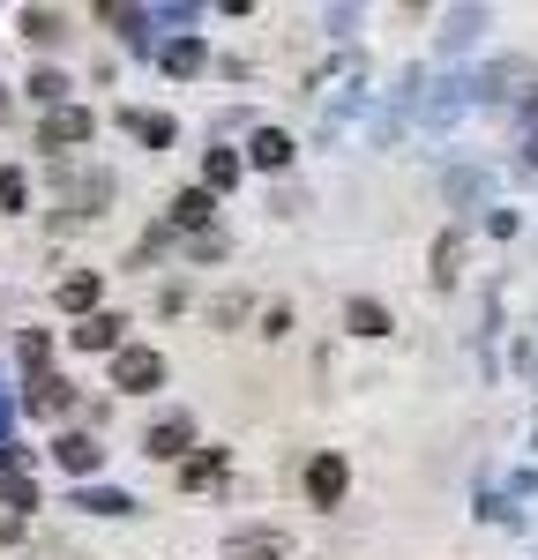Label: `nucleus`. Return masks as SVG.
Wrapping results in <instances>:
<instances>
[{
    "instance_id": "1",
    "label": "nucleus",
    "mask_w": 538,
    "mask_h": 560,
    "mask_svg": "<svg viewBox=\"0 0 538 560\" xmlns=\"http://www.w3.org/2000/svg\"><path fill=\"white\" fill-rule=\"evenodd\" d=\"M113 388H120V396H150V388H165V351H150V345L113 351Z\"/></svg>"
},
{
    "instance_id": "2",
    "label": "nucleus",
    "mask_w": 538,
    "mask_h": 560,
    "mask_svg": "<svg viewBox=\"0 0 538 560\" xmlns=\"http://www.w3.org/2000/svg\"><path fill=\"white\" fill-rule=\"evenodd\" d=\"M23 411L31 419H68V411H83V396L68 374H23Z\"/></svg>"
},
{
    "instance_id": "3",
    "label": "nucleus",
    "mask_w": 538,
    "mask_h": 560,
    "mask_svg": "<svg viewBox=\"0 0 538 560\" xmlns=\"http://www.w3.org/2000/svg\"><path fill=\"white\" fill-rule=\"evenodd\" d=\"M142 456H150V464H187V456H195V419H187V411L150 419V433H142Z\"/></svg>"
},
{
    "instance_id": "4",
    "label": "nucleus",
    "mask_w": 538,
    "mask_h": 560,
    "mask_svg": "<svg viewBox=\"0 0 538 560\" xmlns=\"http://www.w3.org/2000/svg\"><path fill=\"white\" fill-rule=\"evenodd\" d=\"M344 493H352V464H344L337 448L307 456V501L314 509H344Z\"/></svg>"
},
{
    "instance_id": "5",
    "label": "nucleus",
    "mask_w": 538,
    "mask_h": 560,
    "mask_svg": "<svg viewBox=\"0 0 538 560\" xmlns=\"http://www.w3.org/2000/svg\"><path fill=\"white\" fill-rule=\"evenodd\" d=\"M90 135H97V113H83V105L38 113V150H83Z\"/></svg>"
},
{
    "instance_id": "6",
    "label": "nucleus",
    "mask_w": 538,
    "mask_h": 560,
    "mask_svg": "<svg viewBox=\"0 0 538 560\" xmlns=\"http://www.w3.org/2000/svg\"><path fill=\"white\" fill-rule=\"evenodd\" d=\"M52 464L68 478H97L105 471V441H97V433H60V441H52Z\"/></svg>"
},
{
    "instance_id": "7",
    "label": "nucleus",
    "mask_w": 538,
    "mask_h": 560,
    "mask_svg": "<svg viewBox=\"0 0 538 560\" xmlns=\"http://www.w3.org/2000/svg\"><path fill=\"white\" fill-rule=\"evenodd\" d=\"M68 345H75V351H128V314H113V306L90 314V322L68 329Z\"/></svg>"
},
{
    "instance_id": "8",
    "label": "nucleus",
    "mask_w": 538,
    "mask_h": 560,
    "mask_svg": "<svg viewBox=\"0 0 538 560\" xmlns=\"http://www.w3.org/2000/svg\"><path fill=\"white\" fill-rule=\"evenodd\" d=\"M210 217H218V195H210V187H179L173 210H165V232H195V240H202Z\"/></svg>"
},
{
    "instance_id": "9",
    "label": "nucleus",
    "mask_w": 538,
    "mask_h": 560,
    "mask_svg": "<svg viewBox=\"0 0 538 560\" xmlns=\"http://www.w3.org/2000/svg\"><path fill=\"white\" fill-rule=\"evenodd\" d=\"M97 300H105V277H97V269H75V277H60V284H52V306H60V314H75V322H90Z\"/></svg>"
},
{
    "instance_id": "10",
    "label": "nucleus",
    "mask_w": 538,
    "mask_h": 560,
    "mask_svg": "<svg viewBox=\"0 0 538 560\" xmlns=\"http://www.w3.org/2000/svg\"><path fill=\"white\" fill-rule=\"evenodd\" d=\"M284 553H292V538H284V530H269V523L224 538V560H284Z\"/></svg>"
},
{
    "instance_id": "11",
    "label": "nucleus",
    "mask_w": 538,
    "mask_h": 560,
    "mask_svg": "<svg viewBox=\"0 0 538 560\" xmlns=\"http://www.w3.org/2000/svg\"><path fill=\"white\" fill-rule=\"evenodd\" d=\"M120 128H128L142 150H173V142H179V120H173V113H142V105H128V113H120Z\"/></svg>"
},
{
    "instance_id": "12",
    "label": "nucleus",
    "mask_w": 538,
    "mask_h": 560,
    "mask_svg": "<svg viewBox=\"0 0 538 560\" xmlns=\"http://www.w3.org/2000/svg\"><path fill=\"white\" fill-rule=\"evenodd\" d=\"M292 150H300V142H292L284 128H255V135H247V165H255V173H284Z\"/></svg>"
},
{
    "instance_id": "13",
    "label": "nucleus",
    "mask_w": 538,
    "mask_h": 560,
    "mask_svg": "<svg viewBox=\"0 0 538 560\" xmlns=\"http://www.w3.org/2000/svg\"><path fill=\"white\" fill-rule=\"evenodd\" d=\"M224 471H232L224 448H195V456L179 464V493H210V486H224Z\"/></svg>"
},
{
    "instance_id": "14",
    "label": "nucleus",
    "mask_w": 538,
    "mask_h": 560,
    "mask_svg": "<svg viewBox=\"0 0 538 560\" xmlns=\"http://www.w3.org/2000/svg\"><path fill=\"white\" fill-rule=\"evenodd\" d=\"M239 173H247V158H239V150H210V158H202V187H210V195H224V187H239Z\"/></svg>"
},
{
    "instance_id": "15",
    "label": "nucleus",
    "mask_w": 538,
    "mask_h": 560,
    "mask_svg": "<svg viewBox=\"0 0 538 560\" xmlns=\"http://www.w3.org/2000/svg\"><path fill=\"white\" fill-rule=\"evenodd\" d=\"M15 23H23V38H31V45H60V38H68V15H60V8H23Z\"/></svg>"
},
{
    "instance_id": "16",
    "label": "nucleus",
    "mask_w": 538,
    "mask_h": 560,
    "mask_svg": "<svg viewBox=\"0 0 538 560\" xmlns=\"http://www.w3.org/2000/svg\"><path fill=\"white\" fill-rule=\"evenodd\" d=\"M344 329H352V337H389L397 322H389V306H382V300H352V306H344Z\"/></svg>"
},
{
    "instance_id": "17",
    "label": "nucleus",
    "mask_w": 538,
    "mask_h": 560,
    "mask_svg": "<svg viewBox=\"0 0 538 560\" xmlns=\"http://www.w3.org/2000/svg\"><path fill=\"white\" fill-rule=\"evenodd\" d=\"M31 105H38V113H60V105H68V75H60V68H31Z\"/></svg>"
},
{
    "instance_id": "18",
    "label": "nucleus",
    "mask_w": 538,
    "mask_h": 560,
    "mask_svg": "<svg viewBox=\"0 0 538 560\" xmlns=\"http://www.w3.org/2000/svg\"><path fill=\"white\" fill-rule=\"evenodd\" d=\"M75 509H90V516H134V493H120V486H83Z\"/></svg>"
},
{
    "instance_id": "19",
    "label": "nucleus",
    "mask_w": 538,
    "mask_h": 560,
    "mask_svg": "<svg viewBox=\"0 0 538 560\" xmlns=\"http://www.w3.org/2000/svg\"><path fill=\"white\" fill-rule=\"evenodd\" d=\"M210 68V45L202 38H173L165 45V75H202Z\"/></svg>"
},
{
    "instance_id": "20",
    "label": "nucleus",
    "mask_w": 538,
    "mask_h": 560,
    "mask_svg": "<svg viewBox=\"0 0 538 560\" xmlns=\"http://www.w3.org/2000/svg\"><path fill=\"white\" fill-rule=\"evenodd\" d=\"M15 359H23V374H52V329H23Z\"/></svg>"
},
{
    "instance_id": "21",
    "label": "nucleus",
    "mask_w": 538,
    "mask_h": 560,
    "mask_svg": "<svg viewBox=\"0 0 538 560\" xmlns=\"http://www.w3.org/2000/svg\"><path fill=\"white\" fill-rule=\"evenodd\" d=\"M0 509H8V523H23L38 509V486H31V478H0Z\"/></svg>"
},
{
    "instance_id": "22",
    "label": "nucleus",
    "mask_w": 538,
    "mask_h": 560,
    "mask_svg": "<svg viewBox=\"0 0 538 560\" xmlns=\"http://www.w3.org/2000/svg\"><path fill=\"white\" fill-rule=\"evenodd\" d=\"M456 261H464V232H442V240H434V284H456Z\"/></svg>"
},
{
    "instance_id": "23",
    "label": "nucleus",
    "mask_w": 538,
    "mask_h": 560,
    "mask_svg": "<svg viewBox=\"0 0 538 560\" xmlns=\"http://www.w3.org/2000/svg\"><path fill=\"white\" fill-rule=\"evenodd\" d=\"M23 210H31V173L8 165V173H0V217H23Z\"/></svg>"
},
{
    "instance_id": "24",
    "label": "nucleus",
    "mask_w": 538,
    "mask_h": 560,
    "mask_svg": "<svg viewBox=\"0 0 538 560\" xmlns=\"http://www.w3.org/2000/svg\"><path fill=\"white\" fill-rule=\"evenodd\" d=\"M210 322H218V329H239V322H247V292H224V300L210 306Z\"/></svg>"
},
{
    "instance_id": "25",
    "label": "nucleus",
    "mask_w": 538,
    "mask_h": 560,
    "mask_svg": "<svg viewBox=\"0 0 538 560\" xmlns=\"http://www.w3.org/2000/svg\"><path fill=\"white\" fill-rule=\"evenodd\" d=\"M262 337H269V345H277V337H292V306H269V314H262Z\"/></svg>"
},
{
    "instance_id": "26",
    "label": "nucleus",
    "mask_w": 538,
    "mask_h": 560,
    "mask_svg": "<svg viewBox=\"0 0 538 560\" xmlns=\"http://www.w3.org/2000/svg\"><path fill=\"white\" fill-rule=\"evenodd\" d=\"M187 255H195V261H218L224 240H218V232H202V240H187Z\"/></svg>"
},
{
    "instance_id": "27",
    "label": "nucleus",
    "mask_w": 538,
    "mask_h": 560,
    "mask_svg": "<svg viewBox=\"0 0 538 560\" xmlns=\"http://www.w3.org/2000/svg\"><path fill=\"white\" fill-rule=\"evenodd\" d=\"M0 120H8V90H0Z\"/></svg>"
}]
</instances>
